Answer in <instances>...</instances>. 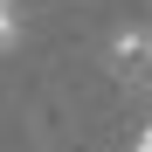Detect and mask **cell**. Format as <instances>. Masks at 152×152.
Listing matches in <instances>:
<instances>
[{"instance_id":"3957f363","label":"cell","mask_w":152,"mask_h":152,"mask_svg":"<svg viewBox=\"0 0 152 152\" xmlns=\"http://www.w3.org/2000/svg\"><path fill=\"white\" fill-rule=\"evenodd\" d=\"M138 152H152V132H138Z\"/></svg>"},{"instance_id":"7a4b0ae2","label":"cell","mask_w":152,"mask_h":152,"mask_svg":"<svg viewBox=\"0 0 152 152\" xmlns=\"http://www.w3.org/2000/svg\"><path fill=\"white\" fill-rule=\"evenodd\" d=\"M7 42H14V7L0 0V48H7Z\"/></svg>"},{"instance_id":"6da1fadb","label":"cell","mask_w":152,"mask_h":152,"mask_svg":"<svg viewBox=\"0 0 152 152\" xmlns=\"http://www.w3.org/2000/svg\"><path fill=\"white\" fill-rule=\"evenodd\" d=\"M111 69L124 76V83H138V76L152 69V28H118L111 35Z\"/></svg>"}]
</instances>
